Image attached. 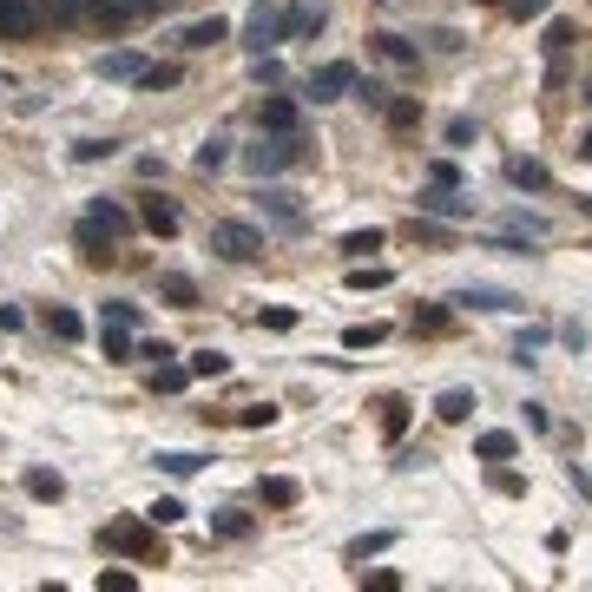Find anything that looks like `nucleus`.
Listing matches in <instances>:
<instances>
[{"label":"nucleus","mask_w":592,"mask_h":592,"mask_svg":"<svg viewBox=\"0 0 592 592\" xmlns=\"http://www.w3.org/2000/svg\"><path fill=\"white\" fill-rule=\"evenodd\" d=\"M382 112H389V125H402V132H408V125H421V106H415V99H389Z\"/></svg>","instance_id":"58836bf2"},{"label":"nucleus","mask_w":592,"mask_h":592,"mask_svg":"<svg viewBox=\"0 0 592 592\" xmlns=\"http://www.w3.org/2000/svg\"><path fill=\"white\" fill-rule=\"evenodd\" d=\"M560 343L566 349H586V323H560Z\"/></svg>","instance_id":"5fc2aeb1"},{"label":"nucleus","mask_w":592,"mask_h":592,"mask_svg":"<svg viewBox=\"0 0 592 592\" xmlns=\"http://www.w3.org/2000/svg\"><path fill=\"white\" fill-rule=\"evenodd\" d=\"M448 316H454V303H448V310H421V316H415V336H435V329H448Z\"/></svg>","instance_id":"37998d69"},{"label":"nucleus","mask_w":592,"mask_h":592,"mask_svg":"<svg viewBox=\"0 0 592 592\" xmlns=\"http://www.w3.org/2000/svg\"><path fill=\"white\" fill-rule=\"evenodd\" d=\"M27 494H33V500H60V494H66V481H60L53 468H33V474H27Z\"/></svg>","instance_id":"c756f323"},{"label":"nucleus","mask_w":592,"mask_h":592,"mask_svg":"<svg viewBox=\"0 0 592 592\" xmlns=\"http://www.w3.org/2000/svg\"><path fill=\"white\" fill-rule=\"evenodd\" d=\"M257 494H264V507H296V500H303V487H296L290 474H270V481L257 487Z\"/></svg>","instance_id":"4be33fe9"},{"label":"nucleus","mask_w":592,"mask_h":592,"mask_svg":"<svg viewBox=\"0 0 592 592\" xmlns=\"http://www.w3.org/2000/svg\"><path fill=\"white\" fill-rule=\"evenodd\" d=\"M290 158H296V132H270V139L244 145V172L250 178H270V172H283Z\"/></svg>","instance_id":"7ed1b4c3"},{"label":"nucleus","mask_w":592,"mask_h":592,"mask_svg":"<svg viewBox=\"0 0 592 592\" xmlns=\"http://www.w3.org/2000/svg\"><path fill=\"white\" fill-rule=\"evenodd\" d=\"M185 382H191V369H185V362H172V356H165V362H152V395H158V389H165V395H178Z\"/></svg>","instance_id":"aec40b11"},{"label":"nucleus","mask_w":592,"mask_h":592,"mask_svg":"<svg viewBox=\"0 0 592 592\" xmlns=\"http://www.w3.org/2000/svg\"><path fill=\"white\" fill-rule=\"evenodd\" d=\"M257 119H264V132H296V106H290V99H264Z\"/></svg>","instance_id":"cd10ccee"},{"label":"nucleus","mask_w":592,"mask_h":592,"mask_svg":"<svg viewBox=\"0 0 592 592\" xmlns=\"http://www.w3.org/2000/svg\"><path fill=\"white\" fill-rule=\"evenodd\" d=\"M540 349H546V329H520V336H514V362H520V369H533Z\"/></svg>","instance_id":"c85d7f7f"},{"label":"nucleus","mask_w":592,"mask_h":592,"mask_svg":"<svg viewBox=\"0 0 592 592\" xmlns=\"http://www.w3.org/2000/svg\"><path fill=\"white\" fill-rule=\"evenodd\" d=\"M218 40H231V20H218V14H211V20H191V27L178 33V47H185V53H211Z\"/></svg>","instance_id":"1a4fd4ad"},{"label":"nucleus","mask_w":592,"mask_h":592,"mask_svg":"<svg viewBox=\"0 0 592 592\" xmlns=\"http://www.w3.org/2000/svg\"><path fill=\"white\" fill-rule=\"evenodd\" d=\"M441 139H448V145H474V139H481V125H474L468 112H454V119L441 125Z\"/></svg>","instance_id":"473e14b6"},{"label":"nucleus","mask_w":592,"mask_h":592,"mask_svg":"<svg viewBox=\"0 0 592 592\" xmlns=\"http://www.w3.org/2000/svg\"><path fill=\"white\" fill-rule=\"evenodd\" d=\"M474 454H481V461H514L520 441L507 435V428H487V435H474Z\"/></svg>","instance_id":"dca6fc26"},{"label":"nucleus","mask_w":592,"mask_h":592,"mask_svg":"<svg viewBox=\"0 0 592 592\" xmlns=\"http://www.w3.org/2000/svg\"><path fill=\"white\" fill-rule=\"evenodd\" d=\"M389 546H395V527H375V533H356V540H349L343 546V560H375V553H389Z\"/></svg>","instance_id":"4468645a"},{"label":"nucleus","mask_w":592,"mask_h":592,"mask_svg":"<svg viewBox=\"0 0 592 592\" xmlns=\"http://www.w3.org/2000/svg\"><path fill=\"white\" fill-rule=\"evenodd\" d=\"M389 283H395L389 264H356L349 270V290H389Z\"/></svg>","instance_id":"a878e982"},{"label":"nucleus","mask_w":592,"mask_h":592,"mask_svg":"<svg viewBox=\"0 0 592 592\" xmlns=\"http://www.w3.org/2000/svg\"><path fill=\"white\" fill-rule=\"evenodd\" d=\"M494 487H500V494H527V481H520L514 468H494Z\"/></svg>","instance_id":"3c124183"},{"label":"nucleus","mask_w":592,"mask_h":592,"mask_svg":"<svg viewBox=\"0 0 592 592\" xmlns=\"http://www.w3.org/2000/svg\"><path fill=\"white\" fill-rule=\"evenodd\" d=\"M573 152H579V165H592V125L579 132V145H573Z\"/></svg>","instance_id":"4d7b16f0"},{"label":"nucleus","mask_w":592,"mask_h":592,"mask_svg":"<svg viewBox=\"0 0 592 592\" xmlns=\"http://www.w3.org/2000/svg\"><path fill=\"white\" fill-rule=\"evenodd\" d=\"M375 343H389V323H349L343 329V349H375Z\"/></svg>","instance_id":"bb28decb"},{"label":"nucleus","mask_w":592,"mask_h":592,"mask_svg":"<svg viewBox=\"0 0 592 592\" xmlns=\"http://www.w3.org/2000/svg\"><path fill=\"white\" fill-rule=\"evenodd\" d=\"M375 53H382V60H395V66H421V53L408 47L402 33H375Z\"/></svg>","instance_id":"b1692460"},{"label":"nucleus","mask_w":592,"mask_h":592,"mask_svg":"<svg viewBox=\"0 0 592 592\" xmlns=\"http://www.w3.org/2000/svg\"><path fill=\"white\" fill-rule=\"evenodd\" d=\"M224 158H231V152H224V139H204L198 145V172H218Z\"/></svg>","instance_id":"79ce46f5"},{"label":"nucleus","mask_w":592,"mask_h":592,"mask_svg":"<svg viewBox=\"0 0 592 592\" xmlns=\"http://www.w3.org/2000/svg\"><path fill=\"white\" fill-rule=\"evenodd\" d=\"M132 586H139V579L119 573V566H112V573H99V592H132Z\"/></svg>","instance_id":"49530a36"},{"label":"nucleus","mask_w":592,"mask_h":592,"mask_svg":"<svg viewBox=\"0 0 592 592\" xmlns=\"http://www.w3.org/2000/svg\"><path fill=\"white\" fill-rule=\"evenodd\" d=\"M435 415L448 421V428H461V421H474V389H441V395H435Z\"/></svg>","instance_id":"f8f14e48"},{"label":"nucleus","mask_w":592,"mask_h":592,"mask_svg":"<svg viewBox=\"0 0 592 592\" xmlns=\"http://www.w3.org/2000/svg\"><path fill=\"white\" fill-rule=\"evenodd\" d=\"M237 421H244V428H270V421H277V408H270V402H264V408H244Z\"/></svg>","instance_id":"8fccbe9b"},{"label":"nucleus","mask_w":592,"mask_h":592,"mask_svg":"<svg viewBox=\"0 0 592 592\" xmlns=\"http://www.w3.org/2000/svg\"><path fill=\"white\" fill-rule=\"evenodd\" d=\"M211 250H218L224 264H257V257H264V231L244 224V218H218L211 224Z\"/></svg>","instance_id":"f257e3e1"},{"label":"nucleus","mask_w":592,"mask_h":592,"mask_svg":"<svg viewBox=\"0 0 592 592\" xmlns=\"http://www.w3.org/2000/svg\"><path fill=\"white\" fill-rule=\"evenodd\" d=\"M283 7H264V0H257V7H250V20H244V47L250 53H270V47H283Z\"/></svg>","instance_id":"20e7f679"},{"label":"nucleus","mask_w":592,"mask_h":592,"mask_svg":"<svg viewBox=\"0 0 592 592\" xmlns=\"http://www.w3.org/2000/svg\"><path fill=\"white\" fill-rule=\"evenodd\" d=\"M99 540H106V546H119V553H152V533H145L139 520H119V527H106Z\"/></svg>","instance_id":"ddd939ff"},{"label":"nucleus","mask_w":592,"mask_h":592,"mask_svg":"<svg viewBox=\"0 0 592 592\" xmlns=\"http://www.w3.org/2000/svg\"><path fill=\"white\" fill-rule=\"evenodd\" d=\"M448 303H454V310H487V316H514V310H527V296L500 290V283H461Z\"/></svg>","instance_id":"f03ea898"},{"label":"nucleus","mask_w":592,"mask_h":592,"mask_svg":"<svg viewBox=\"0 0 592 592\" xmlns=\"http://www.w3.org/2000/svg\"><path fill=\"white\" fill-rule=\"evenodd\" d=\"M586 211H592V198H586Z\"/></svg>","instance_id":"13d9d810"},{"label":"nucleus","mask_w":592,"mask_h":592,"mask_svg":"<svg viewBox=\"0 0 592 592\" xmlns=\"http://www.w3.org/2000/svg\"><path fill=\"white\" fill-rule=\"evenodd\" d=\"M185 369H191V375H204V382H218V375H231V356H224V349H198Z\"/></svg>","instance_id":"393cba45"},{"label":"nucleus","mask_w":592,"mask_h":592,"mask_svg":"<svg viewBox=\"0 0 592 592\" xmlns=\"http://www.w3.org/2000/svg\"><path fill=\"white\" fill-rule=\"evenodd\" d=\"M507 178H514V191H546V185H553V172H546L540 158H514Z\"/></svg>","instance_id":"f3484780"},{"label":"nucleus","mask_w":592,"mask_h":592,"mask_svg":"<svg viewBox=\"0 0 592 592\" xmlns=\"http://www.w3.org/2000/svg\"><path fill=\"white\" fill-rule=\"evenodd\" d=\"M250 79H257V86H283V66L270 60V53H257V66H250Z\"/></svg>","instance_id":"a19ab883"},{"label":"nucleus","mask_w":592,"mask_h":592,"mask_svg":"<svg viewBox=\"0 0 592 592\" xmlns=\"http://www.w3.org/2000/svg\"><path fill=\"white\" fill-rule=\"evenodd\" d=\"M145 520H152V527H178V520H185V500H178V494L152 500V507H145Z\"/></svg>","instance_id":"2f4dec72"},{"label":"nucleus","mask_w":592,"mask_h":592,"mask_svg":"<svg viewBox=\"0 0 592 592\" xmlns=\"http://www.w3.org/2000/svg\"><path fill=\"white\" fill-rule=\"evenodd\" d=\"M382 435L389 441L408 435V395H382Z\"/></svg>","instance_id":"412c9836"},{"label":"nucleus","mask_w":592,"mask_h":592,"mask_svg":"<svg viewBox=\"0 0 592 592\" xmlns=\"http://www.w3.org/2000/svg\"><path fill=\"white\" fill-rule=\"evenodd\" d=\"M132 86H139V93H165V86H178V66H145Z\"/></svg>","instance_id":"72a5a7b5"},{"label":"nucleus","mask_w":592,"mask_h":592,"mask_svg":"<svg viewBox=\"0 0 592 592\" xmlns=\"http://www.w3.org/2000/svg\"><path fill=\"white\" fill-rule=\"evenodd\" d=\"M211 533H224V540H244V533H250V514H237V507H218V514H211Z\"/></svg>","instance_id":"7c9ffc66"},{"label":"nucleus","mask_w":592,"mask_h":592,"mask_svg":"<svg viewBox=\"0 0 592 592\" xmlns=\"http://www.w3.org/2000/svg\"><path fill=\"white\" fill-rule=\"evenodd\" d=\"M139 218H145V231H152V237H178V211H172L165 198H145Z\"/></svg>","instance_id":"2eb2a0df"},{"label":"nucleus","mask_w":592,"mask_h":592,"mask_svg":"<svg viewBox=\"0 0 592 592\" xmlns=\"http://www.w3.org/2000/svg\"><path fill=\"white\" fill-rule=\"evenodd\" d=\"M106 323H119V329H139V303H125V296H112V303H106Z\"/></svg>","instance_id":"ea45409f"},{"label":"nucleus","mask_w":592,"mask_h":592,"mask_svg":"<svg viewBox=\"0 0 592 592\" xmlns=\"http://www.w3.org/2000/svg\"><path fill=\"white\" fill-rule=\"evenodd\" d=\"M139 73H145V60L132 47H112V53H99V60H93V79H106V86H132Z\"/></svg>","instance_id":"423d86ee"},{"label":"nucleus","mask_w":592,"mask_h":592,"mask_svg":"<svg viewBox=\"0 0 592 592\" xmlns=\"http://www.w3.org/2000/svg\"><path fill=\"white\" fill-rule=\"evenodd\" d=\"M573 47V20H553V27H546V53H566Z\"/></svg>","instance_id":"c03bdc74"},{"label":"nucleus","mask_w":592,"mask_h":592,"mask_svg":"<svg viewBox=\"0 0 592 592\" xmlns=\"http://www.w3.org/2000/svg\"><path fill=\"white\" fill-rule=\"evenodd\" d=\"M362 579V586H375V592H395V586H402V573H389V566H375V573H356Z\"/></svg>","instance_id":"a18cd8bd"},{"label":"nucleus","mask_w":592,"mask_h":592,"mask_svg":"<svg viewBox=\"0 0 592 592\" xmlns=\"http://www.w3.org/2000/svg\"><path fill=\"white\" fill-rule=\"evenodd\" d=\"M369 250H382V231H349L343 237V257H356V264L369 257Z\"/></svg>","instance_id":"c9c22d12"},{"label":"nucleus","mask_w":592,"mask_h":592,"mask_svg":"<svg viewBox=\"0 0 592 592\" xmlns=\"http://www.w3.org/2000/svg\"><path fill=\"white\" fill-rule=\"evenodd\" d=\"M546 231H553V224L533 218V211H514V218H507V237H520V244H546Z\"/></svg>","instance_id":"5701e85b"},{"label":"nucleus","mask_w":592,"mask_h":592,"mask_svg":"<svg viewBox=\"0 0 592 592\" xmlns=\"http://www.w3.org/2000/svg\"><path fill=\"white\" fill-rule=\"evenodd\" d=\"M257 323H264V329H296V310H264Z\"/></svg>","instance_id":"864d4df0"},{"label":"nucleus","mask_w":592,"mask_h":592,"mask_svg":"<svg viewBox=\"0 0 592 592\" xmlns=\"http://www.w3.org/2000/svg\"><path fill=\"white\" fill-rule=\"evenodd\" d=\"M112 152H119V139H79V145H73L79 165H99V158H112Z\"/></svg>","instance_id":"f704fd0d"},{"label":"nucleus","mask_w":592,"mask_h":592,"mask_svg":"<svg viewBox=\"0 0 592 592\" xmlns=\"http://www.w3.org/2000/svg\"><path fill=\"white\" fill-rule=\"evenodd\" d=\"M349 93H356V99H362L369 112H382V106H389V86H382V79H356Z\"/></svg>","instance_id":"e433bc0d"},{"label":"nucleus","mask_w":592,"mask_h":592,"mask_svg":"<svg viewBox=\"0 0 592 592\" xmlns=\"http://www.w3.org/2000/svg\"><path fill=\"white\" fill-rule=\"evenodd\" d=\"M415 204L428 211V218H474V198H461L454 185H428V191H421Z\"/></svg>","instance_id":"6e6552de"},{"label":"nucleus","mask_w":592,"mask_h":592,"mask_svg":"<svg viewBox=\"0 0 592 592\" xmlns=\"http://www.w3.org/2000/svg\"><path fill=\"white\" fill-rule=\"evenodd\" d=\"M527 428H533V435H546V428H553V415H546V402H527Z\"/></svg>","instance_id":"603ef678"},{"label":"nucleus","mask_w":592,"mask_h":592,"mask_svg":"<svg viewBox=\"0 0 592 592\" xmlns=\"http://www.w3.org/2000/svg\"><path fill=\"white\" fill-rule=\"evenodd\" d=\"M349 86H356V66H349V60H329V66H316V73H310V93H303V99L329 106V99H343Z\"/></svg>","instance_id":"39448f33"},{"label":"nucleus","mask_w":592,"mask_h":592,"mask_svg":"<svg viewBox=\"0 0 592 592\" xmlns=\"http://www.w3.org/2000/svg\"><path fill=\"white\" fill-rule=\"evenodd\" d=\"M99 356H106V362H139V343H132V329L99 323Z\"/></svg>","instance_id":"9b49d317"},{"label":"nucleus","mask_w":592,"mask_h":592,"mask_svg":"<svg viewBox=\"0 0 592 592\" xmlns=\"http://www.w3.org/2000/svg\"><path fill=\"white\" fill-rule=\"evenodd\" d=\"M47 329L60 336V343H79V316L73 310H47Z\"/></svg>","instance_id":"4c0bfd02"},{"label":"nucleus","mask_w":592,"mask_h":592,"mask_svg":"<svg viewBox=\"0 0 592 592\" xmlns=\"http://www.w3.org/2000/svg\"><path fill=\"white\" fill-rule=\"evenodd\" d=\"M158 296L172 303V310H198V283L185 270H158Z\"/></svg>","instance_id":"9d476101"},{"label":"nucleus","mask_w":592,"mask_h":592,"mask_svg":"<svg viewBox=\"0 0 592 592\" xmlns=\"http://www.w3.org/2000/svg\"><path fill=\"white\" fill-rule=\"evenodd\" d=\"M566 481H573V494H579V500H592V474H579V468H566Z\"/></svg>","instance_id":"6e6d98bb"},{"label":"nucleus","mask_w":592,"mask_h":592,"mask_svg":"<svg viewBox=\"0 0 592 592\" xmlns=\"http://www.w3.org/2000/svg\"><path fill=\"white\" fill-rule=\"evenodd\" d=\"M257 198H264V211L283 224V231H303V211H296V198H290V191H257Z\"/></svg>","instance_id":"a211bd4d"},{"label":"nucleus","mask_w":592,"mask_h":592,"mask_svg":"<svg viewBox=\"0 0 592 592\" xmlns=\"http://www.w3.org/2000/svg\"><path fill=\"white\" fill-rule=\"evenodd\" d=\"M507 14H514V20H540L546 0H507Z\"/></svg>","instance_id":"09e8293b"},{"label":"nucleus","mask_w":592,"mask_h":592,"mask_svg":"<svg viewBox=\"0 0 592 592\" xmlns=\"http://www.w3.org/2000/svg\"><path fill=\"white\" fill-rule=\"evenodd\" d=\"M152 461L172 474V481H185V474H198V468H204V454H191V448H165V454H152Z\"/></svg>","instance_id":"6ab92c4d"},{"label":"nucleus","mask_w":592,"mask_h":592,"mask_svg":"<svg viewBox=\"0 0 592 592\" xmlns=\"http://www.w3.org/2000/svg\"><path fill=\"white\" fill-rule=\"evenodd\" d=\"M40 27V0H0V40H33Z\"/></svg>","instance_id":"0eeeda50"},{"label":"nucleus","mask_w":592,"mask_h":592,"mask_svg":"<svg viewBox=\"0 0 592 592\" xmlns=\"http://www.w3.org/2000/svg\"><path fill=\"white\" fill-rule=\"evenodd\" d=\"M428 185H461V172H454L448 158H435V165H428Z\"/></svg>","instance_id":"de8ad7c7"}]
</instances>
